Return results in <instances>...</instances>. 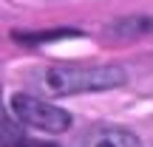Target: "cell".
Instances as JSON below:
<instances>
[{
	"label": "cell",
	"mask_w": 153,
	"mask_h": 147,
	"mask_svg": "<svg viewBox=\"0 0 153 147\" xmlns=\"http://www.w3.org/2000/svg\"><path fill=\"white\" fill-rule=\"evenodd\" d=\"M9 110L20 125L37 127L45 133H65L71 127V113L57 108L54 102H45L40 96H28V93H11Z\"/></svg>",
	"instance_id": "cell-2"
},
{
	"label": "cell",
	"mask_w": 153,
	"mask_h": 147,
	"mask_svg": "<svg viewBox=\"0 0 153 147\" xmlns=\"http://www.w3.org/2000/svg\"><path fill=\"white\" fill-rule=\"evenodd\" d=\"M71 147H142L136 133L125 130V127L116 125H97L82 130L79 136L74 139Z\"/></svg>",
	"instance_id": "cell-3"
},
{
	"label": "cell",
	"mask_w": 153,
	"mask_h": 147,
	"mask_svg": "<svg viewBox=\"0 0 153 147\" xmlns=\"http://www.w3.org/2000/svg\"><path fill=\"white\" fill-rule=\"evenodd\" d=\"M128 82L122 65H48L34 76V85L48 96H76L111 91Z\"/></svg>",
	"instance_id": "cell-1"
}]
</instances>
